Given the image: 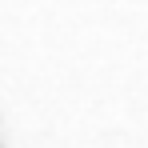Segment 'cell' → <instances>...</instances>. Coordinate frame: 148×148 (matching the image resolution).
Returning <instances> with one entry per match:
<instances>
[{"label":"cell","instance_id":"cell-1","mask_svg":"<svg viewBox=\"0 0 148 148\" xmlns=\"http://www.w3.org/2000/svg\"><path fill=\"white\" fill-rule=\"evenodd\" d=\"M0 148H4V144H0Z\"/></svg>","mask_w":148,"mask_h":148}]
</instances>
